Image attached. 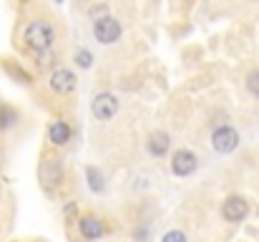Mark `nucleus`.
I'll return each mask as SVG.
<instances>
[{
	"mask_svg": "<svg viewBox=\"0 0 259 242\" xmlns=\"http://www.w3.org/2000/svg\"><path fill=\"white\" fill-rule=\"evenodd\" d=\"M169 144H171V139H169L166 131H154V134L149 136V142H146V147H149V152H151L154 157H164L166 149H169Z\"/></svg>",
	"mask_w": 259,
	"mask_h": 242,
	"instance_id": "6e6552de",
	"label": "nucleus"
},
{
	"mask_svg": "<svg viewBox=\"0 0 259 242\" xmlns=\"http://www.w3.org/2000/svg\"><path fill=\"white\" fill-rule=\"evenodd\" d=\"M38 63H43V66H51V63H53V53H51V51H43V53H38Z\"/></svg>",
	"mask_w": 259,
	"mask_h": 242,
	"instance_id": "f3484780",
	"label": "nucleus"
},
{
	"mask_svg": "<svg viewBox=\"0 0 259 242\" xmlns=\"http://www.w3.org/2000/svg\"><path fill=\"white\" fill-rule=\"evenodd\" d=\"M76 63H78L81 68H91V66H93V56H91L88 51H78V53H76Z\"/></svg>",
	"mask_w": 259,
	"mask_h": 242,
	"instance_id": "4468645a",
	"label": "nucleus"
},
{
	"mask_svg": "<svg viewBox=\"0 0 259 242\" xmlns=\"http://www.w3.org/2000/svg\"><path fill=\"white\" fill-rule=\"evenodd\" d=\"M103 232H106V227H103V222L98 217H83L81 220V235L86 240H98Z\"/></svg>",
	"mask_w": 259,
	"mask_h": 242,
	"instance_id": "9d476101",
	"label": "nucleus"
},
{
	"mask_svg": "<svg viewBox=\"0 0 259 242\" xmlns=\"http://www.w3.org/2000/svg\"><path fill=\"white\" fill-rule=\"evenodd\" d=\"M15 111L13 109H0V129H8V126H13L15 124Z\"/></svg>",
	"mask_w": 259,
	"mask_h": 242,
	"instance_id": "ddd939ff",
	"label": "nucleus"
},
{
	"mask_svg": "<svg viewBox=\"0 0 259 242\" xmlns=\"http://www.w3.org/2000/svg\"><path fill=\"white\" fill-rule=\"evenodd\" d=\"M247 88H249L254 96H259V71H252V74H249V79H247Z\"/></svg>",
	"mask_w": 259,
	"mask_h": 242,
	"instance_id": "2eb2a0df",
	"label": "nucleus"
},
{
	"mask_svg": "<svg viewBox=\"0 0 259 242\" xmlns=\"http://www.w3.org/2000/svg\"><path fill=\"white\" fill-rule=\"evenodd\" d=\"M171 169L176 177H189L194 169H196V157L191 154V152H186V149H181V152H176L171 159Z\"/></svg>",
	"mask_w": 259,
	"mask_h": 242,
	"instance_id": "423d86ee",
	"label": "nucleus"
},
{
	"mask_svg": "<svg viewBox=\"0 0 259 242\" xmlns=\"http://www.w3.org/2000/svg\"><path fill=\"white\" fill-rule=\"evenodd\" d=\"M91 111H93L96 119L108 121L111 116H116V111H118V101H116L113 93H98V96L93 98V103H91Z\"/></svg>",
	"mask_w": 259,
	"mask_h": 242,
	"instance_id": "20e7f679",
	"label": "nucleus"
},
{
	"mask_svg": "<svg viewBox=\"0 0 259 242\" xmlns=\"http://www.w3.org/2000/svg\"><path fill=\"white\" fill-rule=\"evenodd\" d=\"M51 88H53L56 93H71V91L76 88V76H73L68 68H58V71H53V76H51Z\"/></svg>",
	"mask_w": 259,
	"mask_h": 242,
	"instance_id": "0eeeda50",
	"label": "nucleus"
},
{
	"mask_svg": "<svg viewBox=\"0 0 259 242\" xmlns=\"http://www.w3.org/2000/svg\"><path fill=\"white\" fill-rule=\"evenodd\" d=\"M93 36L98 43H116L121 38V25L116 18L111 15H103V18H96L93 23Z\"/></svg>",
	"mask_w": 259,
	"mask_h": 242,
	"instance_id": "f03ea898",
	"label": "nucleus"
},
{
	"mask_svg": "<svg viewBox=\"0 0 259 242\" xmlns=\"http://www.w3.org/2000/svg\"><path fill=\"white\" fill-rule=\"evenodd\" d=\"M53 41H56V30H53V25L48 20H33V23H28V28H25V43H28L30 51H35V53L51 51Z\"/></svg>",
	"mask_w": 259,
	"mask_h": 242,
	"instance_id": "f257e3e1",
	"label": "nucleus"
},
{
	"mask_svg": "<svg viewBox=\"0 0 259 242\" xmlns=\"http://www.w3.org/2000/svg\"><path fill=\"white\" fill-rule=\"evenodd\" d=\"M211 144L219 154H229L239 147V134L232 129V126H219L214 134H211Z\"/></svg>",
	"mask_w": 259,
	"mask_h": 242,
	"instance_id": "7ed1b4c3",
	"label": "nucleus"
},
{
	"mask_svg": "<svg viewBox=\"0 0 259 242\" xmlns=\"http://www.w3.org/2000/svg\"><path fill=\"white\" fill-rule=\"evenodd\" d=\"M58 182H61V161L56 159V157H48V159L43 161V184L56 187Z\"/></svg>",
	"mask_w": 259,
	"mask_h": 242,
	"instance_id": "1a4fd4ad",
	"label": "nucleus"
},
{
	"mask_svg": "<svg viewBox=\"0 0 259 242\" xmlns=\"http://www.w3.org/2000/svg\"><path fill=\"white\" fill-rule=\"evenodd\" d=\"M86 177H88V187H91L93 192H103V177H101V171H98L96 166H88Z\"/></svg>",
	"mask_w": 259,
	"mask_h": 242,
	"instance_id": "f8f14e48",
	"label": "nucleus"
},
{
	"mask_svg": "<svg viewBox=\"0 0 259 242\" xmlns=\"http://www.w3.org/2000/svg\"><path fill=\"white\" fill-rule=\"evenodd\" d=\"M247 212H249V207L242 197H229L222 207V215H224L227 222H242L247 217Z\"/></svg>",
	"mask_w": 259,
	"mask_h": 242,
	"instance_id": "39448f33",
	"label": "nucleus"
},
{
	"mask_svg": "<svg viewBox=\"0 0 259 242\" xmlns=\"http://www.w3.org/2000/svg\"><path fill=\"white\" fill-rule=\"evenodd\" d=\"M161 242H186V235H184V232H179V230H174V232H166Z\"/></svg>",
	"mask_w": 259,
	"mask_h": 242,
	"instance_id": "dca6fc26",
	"label": "nucleus"
},
{
	"mask_svg": "<svg viewBox=\"0 0 259 242\" xmlns=\"http://www.w3.org/2000/svg\"><path fill=\"white\" fill-rule=\"evenodd\" d=\"M48 136H51V142L53 144H66L68 139H71V126L66 124V121H53L51 124V129H48Z\"/></svg>",
	"mask_w": 259,
	"mask_h": 242,
	"instance_id": "9b49d317",
	"label": "nucleus"
}]
</instances>
